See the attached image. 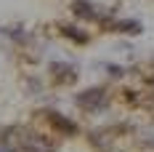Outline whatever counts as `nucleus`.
Masks as SVG:
<instances>
[{
  "mask_svg": "<svg viewBox=\"0 0 154 152\" xmlns=\"http://www.w3.org/2000/svg\"><path fill=\"white\" fill-rule=\"evenodd\" d=\"M77 104L82 109H98L106 104V91L104 88H88V91L77 93Z\"/></svg>",
  "mask_w": 154,
  "mask_h": 152,
  "instance_id": "nucleus-1",
  "label": "nucleus"
},
{
  "mask_svg": "<svg viewBox=\"0 0 154 152\" xmlns=\"http://www.w3.org/2000/svg\"><path fill=\"white\" fill-rule=\"evenodd\" d=\"M48 120H51V125H53L56 131H61V134H66V136L77 134V123H72L69 118H64L61 112H51V115H48Z\"/></svg>",
  "mask_w": 154,
  "mask_h": 152,
  "instance_id": "nucleus-2",
  "label": "nucleus"
},
{
  "mask_svg": "<svg viewBox=\"0 0 154 152\" xmlns=\"http://www.w3.org/2000/svg\"><path fill=\"white\" fill-rule=\"evenodd\" d=\"M51 70H53V77H56V80H61V83H72V80L77 77L75 67H69V64H53Z\"/></svg>",
  "mask_w": 154,
  "mask_h": 152,
  "instance_id": "nucleus-3",
  "label": "nucleus"
},
{
  "mask_svg": "<svg viewBox=\"0 0 154 152\" xmlns=\"http://www.w3.org/2000/svg\"><path fill=\"white\" fill-rule=\"evenodd\" d=\"M72 11H75L77 16H82V19H96V11H93V5L88 0H75V3H72Z\"/></svg>",
  "mask_w": 154,
  "mask_h": 152,
  "instance_id": "nucleus-4",
  "label": "nucleus"
},
{
  "mask_svg": "<svg viewBox=\"0 0 154 152\" xmlns=\"http://www.w3.org/2000/svg\"><path fill=\"white\" fill-rule=\"evenodd\" d=\"M61 32L66 35V37H72V40H77V43H85V40H88V35H85V32H77L75 27H61Z\"/></svg>",
  "mask_w": 154,
  "mask_h": 152,
  "instance_id": "nucleus-5",
  "label": "nucleus"
},
{
  "mask_svg": "<svg viewBox=\"0 0 154 152\" xmlns=\"http://www.w3.org/2000/svg\"><path fill=\"white\" fill-rule=\"evenodd\" d=\"M117 30H120V32H130V35H138V32H141V24H138V21H120Z\"/></svg>",
  "mask_w": 154,
  "mask_h": 152,
  "instance_id": "nucleus-6",
  "label": "nucleus"
},
{
  "mask_svg": "<svg viewBox=\"0 0 154 152\" xmlns=\"http://www.w3.org/2000/svg\"><path fill=\"white\" fill-rule=\"evenodd\" d=\"M0 152H11V150H8V147H0Z\"/></svg>",
  "mask_w": 154,
  "mask_h": 152,
  "instance_id": "nucleus-7",
  "label": "nucleus"
}]
</instances>
